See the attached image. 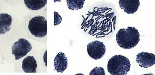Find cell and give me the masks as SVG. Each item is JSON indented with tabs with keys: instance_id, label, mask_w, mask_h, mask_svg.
Segmentation results:
<instances>
[{
	"instance_id": "cell-1",
	"label": "cell",
	"mask_w": 155,
	"mask_h": 75,
	"mask_svg": "<svg viewBox=\"0 0 155 75\" xmlns=\"http://www.w3.org/2000/svg\"><path fill=\"white\" fill-rule=\"evenodd\" d=\"M140 36L139 33L135 27L129 26L119 30L117 34L116 40L120 47L129 50L137 46L140 40Z\"/></svg>"
},
{
	"instance_id": "cell-2",
	"label": "cell",
	"mask_w": 155,
	"mask_h": 75,
	"mask_svg": "<svg viewBox=\"0 0 155 75\" xmlns=\"http://www.w3.org/2000/svg\"><path fill=\"white\" fill-rule=\"evenodd\" d=\"M129 59L122 55H115L111 57L107 64V70L111 75H126L130 69Z\"/></svg>"
},
{
	"instance_id": "cell-3",
	"label": "cell",
	"mask_w": 155,
	"mask_h": 75,
	"mask_svg": "<svg viewBox=\"0 0 155 75\" xmlns=\"http://www.w3.org/2000/svg\"><path fill=\"white\" fill-rule=\"evenodd\" d=\"M28 29L31 34L34 36L43 38L47 34V20L44 16H35L30 21Z\"/></svg>"
},
{
	"instance_id": "cell-4",
	"label": "cell",
	"mask_w": 155,
	"mask_h": 75,
	"mask_svg": "<svg viewBox=\"0 0 155 75\" xmlns=\"http://www.w3.org/2000/svg\"><path fill=\"white\" fill-rule=\"evenodd\" d=\"M32 49V45L29 41L21 38L14 43L12 47V53L17 61L26 56Z\"/></svg>"
},
{
	"instance_id": "cell-5",
	"label": "cell",
	"mask_w": 155,
	"mask_h": 75,
	"mask_svg": "<svg viewBox=\"0 0 155 75\" xmlns=\"http://www.w3.org/2000/svg\"><path fill=\"white\" fill-rule=\"evenodd\" d=\"M87 50L90 57L95 60L102 58L105 55L106 51L104 43L98 40L89 43Z\"/></svg>"
},
{
	"instance_id": "cell-6",
	"label": "cell",
	"mask_w": 155,
	"mask_h": 75,
	"mask_svg": "<svg viewBox=\"0 0 155 75\" xmlns=\"http://www.w3.org/2000/svg\"><path fill=\"white\" fill-rule=\"evenodd\" d=\"M136 62L140 67L148 68L155 64V56L154 54L143 52L137 54Z\"/></svg>"
},
{
	"instance_id": "cell-7",
	"label": "cell",
	"mask_w": 155,
	"mask_h": 75,
	"mask_svg": "<svg viewBox=\"0 0 155 75\" xmlns=\"http://www.w3.org/2000/svg\"><path fill=\"white\" fill-rule=\"evenodd\" d=\"M68 62L65 54L62 52H59L54 59V69L58 73H63L67 68Z\"/></svg>"
},
{
	"instance_id": "cell-8",
	"label": "cell",
	"mask_w": 155,
	"mask_h": 75,
	"mask_svg": "<svg viewBox=\"0 0 155 75\" xmlns=\"http://www.w3.org/2000/svg\"><path fill=\"white\" fill-rule=\"evenodd\" d=\"M121 8L128 14H133L138 10L140 5L139 1H119Z\"/></svg>"
},
{
	"instance_id": "cell-9",
	"label": "cell",
	"mask_w": 155,
	"mask_h": 75,
	"mask_svg": "<svg viewBox=\"0 0 155 75\" xmlns=\"http://www.w3.org/2000/svg\"><path fill=\"white\" fill-rule=\"evenodd\" d=\"M37 67L36 60L32 56H28L23 61L22 68L25 73H36Z\"/></svg>"
},
{
	"instance_id": "cell-10",
	"label": "cell",
	"mask_w": 155,
	"mask_h": 75,
	"mask_svg": "<svg viewBox=\"0 0 155 75\" xmlns=\"http://www.w3.org/2000/svg\"><path fill=\"white\" fill-rule=\"evenodd\" d=\"M12 18L8 14H0V34H5L11 29Z\"/></svg>"
},
{
	"instance_id": "cell-11",
	"label": "cell",
	"mask_w": 155,
	"mask_h": 75,
	"mask_svg": "<svg viewBox=\"0 0 155 75\" xmlns=\"http://www.w3.org/2000/svg\"><path fill=\"white\" fill-rule=\"evenodd\" d=\"M26 7L33 10H37L44 7L47 4V1H24Z\"/></svg>"
},
{
	"instance_id": "cell-12",
	"label": "cell",
	"mask_w": 155,
	"mask_h": 75,
	"mask_svg": "<svg viewBox=\"0 0 155 75\" xmlns=\"http://www.w3.org/2000/svg\"><path fill=\"white\" fill-rule=\"evenodd\" d=\"M85 1H67V4L69 9L78 10L82 9Z\"/></svg>"
},
{
	"instance_id": "cell-13",
	"label": "cell",
	"mask_w": 155,
	"mask_h": 75,
	"mask_svg": "<svg viewBox=\"0 0 155 75\" xmlns=\"http://www.w3.org/2000/svg\"><path fill=\"white\" fill-rule=\"evenodd\" d=\"M104 69L102 67H96L91 72L90 75H105Z\"/></svg>"
},
{
	"instance_id": "cell-14",
	"label": "cell",
	"mask_w": 155,
	"mask_h": 75,
	"mask_svg": "<svg viewBox=\"0 0 155 75\" xmlns=\"http://www.w3.org/2000/svg\"><path fill=\"white\" fill-rule=\"evenodd\" d=\"M62 21V18L59 13L54 12V26H58L61 24Z\"/></svg>"
}]
</instances>
